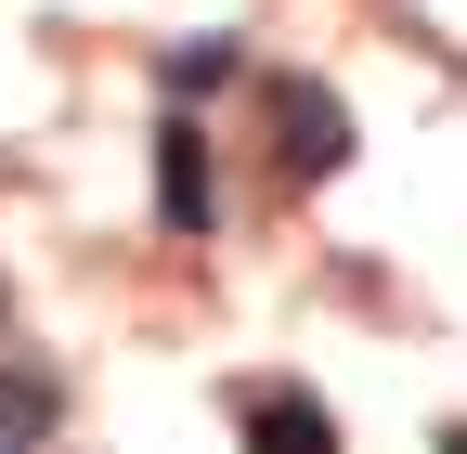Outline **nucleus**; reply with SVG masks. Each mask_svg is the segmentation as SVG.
I'll list each match as a JSON object with an SVG mask.
<instances>
[{
	"mask_svg": "<svg viewBox=\"0 0 467 454\" xmlns=\"http://www.w3.org/2000/svg\"><path fill=\"white\" fill-rule=\"evenodd\" d=\"M273 156H285V182H337V156H350V104L325 78H273Z\"/></svg>",
	"mask_w": 467,
	"mask_h": 454,
	"instance_id": "nucleus-1",
	"label": "nucleus"
},
{
	"mask_svg": "<svg viewBox=\"0 0 467 454\" xmlns=\"http://www.w3.org/2000/svg\"><path fill=\"white\" fill-rule=\"evenodd\" d=\"M247 454H337L312 389H247Z\"/></svg>",
	"mask_w": 467,
	"mask_h": 454,
	"instance_id": "nucleus-2",
	"label": "nucleus"
},
{
	"mask_svg": "<svg viewBox=\"0 0 467 454\" xmlns=\"http://www.w3.org/2000/svg\"><path fill=\"white\" fill-rule=\"evenodd\" d=\"M156 208H169V221H182V234H208V143H195L182 118H169V130H156Z\"/></svg>",
	"mask_w": 467,
	"mask_h": 454,
	"instance_id": "nucleus-3",
	"label": "nucleus"
},
{
	"mask_svg": "<svg viewBox=\"0 0 467 454\" xmlns=\"http://www.w3.org/2000/svg\"><path fill=\"white\" fill-rule=\"evenodd\" d=\"M52 416H66V389H52L39 364H0V454H26V441H52Z\"/></svg>",
	"mask_w": 467,
	"mask_h": 454,
	"instance_id": "nucleus-4",
	"label": "nucleus"
},
{
	"mask_svg": "<svg viewBox=\"0 0 467 454\" xmlns=\"http://www.w3.org/2000/svg\"><path fill=\"white\" fill-rule=\"evenodd\" d=\"M441 454H467V428H441Z\"/></svg>",
	"mask_w": 467,
	"mask_h": 454,
	"instance_id": "nucleus-5",
	"label": "nucleus"
}]
</instances>
